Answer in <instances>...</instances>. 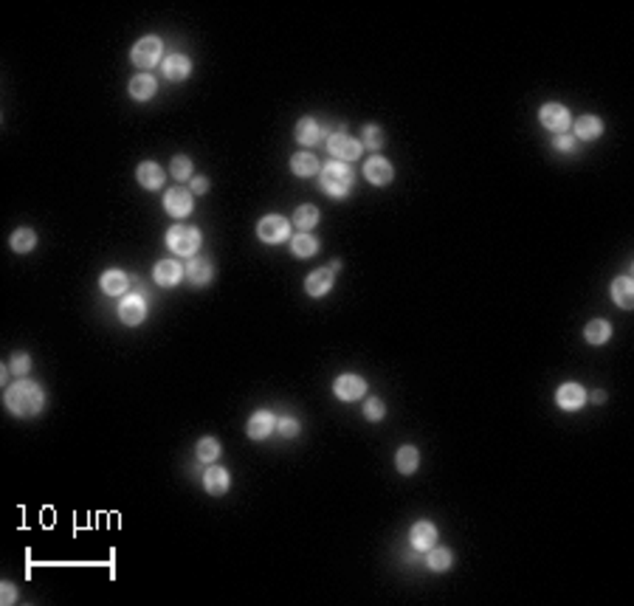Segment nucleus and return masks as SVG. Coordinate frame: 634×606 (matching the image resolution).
Segmentation results:
<instances>
[{"instance_id":"obj_1","label":"nucleus","mask_w":634,"mask_h":606,"mask_svg":"<svg viewBox=\"0 0 634 606\" xmlns=\"http://www.w3.org/2000/svg\"><path fill=\"white\" fill-rule=\"evenodd\" d=\"M6 406L17 417H31L45 406V392H42L40 384H34L28 378H20L6 390Z\"/></svg>"},{"instance_id":"obj_2","label":"nucleus","mask_w":634,"mask_h":606,"mask_svg":"<svg viewBox=\"0 0 634 606\" xmlns=\"http://www.w3.org/2000/svg\"><path fill=\"white\" fill-rule=\"evenodd\" d=\"M322 190L330 198H344L353 190V170L344 161H330L322 167Z\"/></svg>"},{"instance_id":"obj_3","label":"nucleus","mask_w":634,"mask_h":606,"mask_svg":"<svg viewBox=\"0 0 634 606\" xmlns=\"http://www.w3.org/2000/svg\"><path fill=\"white\" fill-rule=\"evenodd\" d=\"M167 245L181 257H192L201 245V231L195 226H172L167 231Z\"/></svg>"},{"instance_id":"obj_4","label":"nucleus","mask_w":634,"mask_h":606,"mask_svg":"<svg viewBox=\"0 0 634 606\" xmlns=\"http://www.w3.org/2000/svg\"><path fill=\"white\" fill-rule=\"evenodd\" d=\"M257 237L268 245H276V243H285L290 237V223L279 214H268L257 223Z\"/></svg>"},{"instance_id":"obj_5","label":"nucleus","mask_w":634,"mask_h":606,"mask_svg":"<svg viewBox=\"0 0 634 606\" xmlns=\"http://www.w3.org/2000/svg\"><path fill=\"white\" fill-rule=\"evenodd\" d=\"M161 51H164V42L158 37H144L133 45L130 51V59L139 65V68H153L161 62Z\"/></svg>"},{"instance_id":"obj_6","label":"nucleus","mask_w":634,"mask_h":606,"mask_svg":"<svg viewBox=\"0 0 634 606\" xmlns=\"http://www.w3.org/2000/svg\"><path fill=\"white\" fill-rule=\"evenodd\" d=\"M327 150H330V156L336 158V161H356L358 156H361V141L358 139H353V136H347V133H330L327 136Z\"/></svg>"},{"instance_id":"obj_7","label":"nucleus","mask_w":634,"mask_h":606,"mask_svg":"<svg viewBox=\"0 0 634 606\" xmlns=\"http://www.w3.org/2000/svg\"><path fill=\"white\" fill-rule=\"evenodd\" d=\"M539 119H541V124H544L547 130H553L556 136H558V133H567V130L573 127V116H570V110H567L564 105H556V102L544 105V107L539 110Z\"/></svg>"},{"instance_id":"obj_8","label":"nucleus","mask_w":634,"mask_h":606,"mask_svg":"<svg viewBox=\"0 0 634 606\" xmlns=\"http://www.w3.org/2000/svg\"><path fill=\"white\" fill-rule=\"evenodd\" d=\"M144 316H147V302H144V296L141 293H127L124 299H122V305H119V319L124 322V325H141L144 322Z\"/></svg>"},{"instance_id":"obj_9","label":"nucleus","mask_w":634,"mask_h":606,"mask_svg":"<svg viewBox=\"0 0 634 606\" xmlns=\"http://www.w3.org/2000/svg\"><path fill=\"white\" fill-rule=\"evenodd\" d=\"M333 392H336V398L350 404V401H358V398L367 395V381L358 378V375H341V378H336Z\"/></svg>"},{"instance_id":"obj_10","label":"nucleus","mask_w":634,"mask_h":606,"mask_svg":"<svg viewBox=\"0 0 634 606\" xmlns=\"http://www.w3.org/2000/svg\"><path fill=\"white\" fill-rule=\"evenodd\" d=\"M364 175H367L370 184H375V187H387V184L395 178V170H392V164H389L387 158L372 156V158L364 164Z\"/></svg>"},{"instance_id":"obj_11","label":"nucleus","mask_w":634,"mask_h":606,"mask_svg":"<svg viewBox=\"0 0 634 606\" xmlns=\"http://www.w3.org/2000/svg\"><path fill=\"white\" fill-rule=\"evenodd\" d=\"M192 206H195V201H192V192L189 190H170L167 192V198H164V209L172 214V217H187L189 211H192Z\"/></svg>"},{"instance_id":"obj_12","label":"nucleus","mask_w":634,"mask_h":606,"mask_svg":"<svg viewBox=\"0 0 634 606\" xmlns=\"http://www.w3.org/2000/svg\"><path fill=\"white\" fill-rule=\"evenodd\" d=\"M274 429H276V417H274L271 412H265V409L254 412L251 420H248V426H245V431H248L251 440H265Z\"/></svg>"},{"instance_id":"obj_13","label":"nucleus","mask_w":634,"mask_h":606,"mask_svg":"<svg viewBox=\"0 0 634 606\" xmlns=\"http://www.w3.org/2000/svg\"><path fill=\"white\" fill-rule=\"evenodd\" d=\"M556 401L561 409H581V406L587 404V390L581 387V384H575V381H570V384H561L558 387V392H556Z\"/></svg>"},{"instance_id":"obj_14","label":"nucleus","mask_w":634,"mask_h":606,"mask_svg":"<svg viewBox=\"0 0 634 606\" xmlns=\"http://www.w3.org/2000/svg\"><path fill=\"white\" fill-rule=\"evenodd\" d=\"M322 139H324V127H322L316 119H310V116L299 119V124H296V141H299V144L313 147V144H319Z\"/></svg>"},{"instance_id":"obj_15","label":"nucleus","mask_w":634,"mask_h":606,"mask_svg":"<svg viewBox=\"0 0 634 606\" xmlns=\"http://www.w3.org/2000/svg\"><path fill=\"white\" fill-rule=\"evenodd\" d=\"M211 276H214V268H211V262L206 257H195V260H189L187 262V279L192 282V285H198V288H204V285H209Z\"/></svg>"},{"instance_id":"obj_16","label":"nucleus","mask_w":634,"mask_h":606,"mask_svg":"<svg viewBox=\"0 0 634 606\" xmlns=\"http://www.w3.org/2000/svg\"><path fill=\"white\" fill-rule=\"evenodd\" d=\"M189 71H192V59H189L187 54H172V57L164 59V76H167L170 82H181V79H187Z\"/></svg>"},{"instance_id":"obj_17","label":"nucleus","mask_w":634,"mask_h":606,"mask_svg":"<svg viewBox=\"0 0 634 606\" xmlns=\"http://www.w3.org/2000/svg\"><path fill=\"white\" fill-rule=\"evenodd\" d=\"M228 485H231V477H228V471H225V468H220V465H211V468H206V474H204V488H206V494H211V496H220V494H225V491H228Z\"/></svg>"},{"instance_id":"obj_18","label":"nucleus","mask_w":634,"mask_h":606,"mask_svg":"<svg viewBox=\"0 0 634 606\" xmlns=\"http://www.w3.org/2000/svg\"><path fill=\"white\" fill-rule=\"evenodd\" d=\"M139 184L144 187V190H161L164 187V170L155 164V161H144V164H139Z\"/></svg>"},{"instance_id":"obj_19","label":"nucleus","mask_w":634,"mask_h":606,"mask_svg":"<svg viewBox=\"0 0 634 606\" xmlns=\"http://www.w3.org/2000/svg\"><path fill=\"white\" fill-rule=\"evenodd\" d=\"M155 91H158V82H155V76H150V74H136V76L130 79V96L139 99V102L153 99Z\"/></svg>"},{"instance_id":"obj_20","label":"nucleus","mask_w":634,"mask_h":606,"mask_svg":"<svg viewBox=\"0 0 634 606\" xmlns=\"http://www.w3.org/2000/svg\"><path fill=\"white\" fill-rule=\"evenodd\" d=\"M127 288H130V276H127L124 271L110 268V271L102 274V291H105L107 296H119V293H124Z\"/></svg>"},{"instance_id":"obj_21","label":"nucleus","mask_w":634,"mask_h":606,"mask_svg":"<svg viewBox=\"0 0 634 606\" xmlns=\"http://www.w3.org/2000/svg\"><path fill=\"white\" fill-rule=\"evenodd\" d=\"M330 288H333V271H330V268H319V271H313V274L305 279V291H307L310 296H324Z\"/></svg>"},{"instance_id":"obj_22","label":"nucleus","mask_w":634,"mask_h":606,"mask_svg":"<svg viewBox=\"0 0 634 606\" xmlns=\"http://www.w3.org/2000/svg\"><path fill=\"white\" fill-rule=\"evenodd\" d=\"M612 299H615L623 310L634 308V279L632 276H621V279L612 282Z\"/></svg>"},{"instance_id":"obj_23","label":"nucleus","mask_w":634,"mask_h":606,"mask_svg":"<svg viewBox=\"0 0 634 606\" xmlns=\"http://www.w3.org/2000/svg\"><path fill=\"white\" fill-rule=\"evenodd\" d=\"M437 542V528L431 522H418L412 528V547L415 550H431Z\"/></svg>"},{"instance_id":"obj_24","label":"nucleus","mask_w":634,"mask_h":606,"mask_svg":"<svg viewBox=\"0 0 634 606\" xmlns=\"http://www.w3.org/2000/svg\"><path fill=\"white\" fill-rule=\"evenodd\" d=\"M181 274H184V268L175 262V260H161L158 265H155V271H153V276H155V282L158 285H175L178 279H181Z\"/></svg>"},{"instance_id":"obj_25","label":"nucleus","mask_w":634,"mask_h":606,"mask_svg":"<svg viewBox=\"0 0 634 606\" xmlns=\"http://www.w3.org/2000/svg\"><path fill=\"white\" fill-rule=\"evenodd\" d=\"M573 127H575V136L584 141H592L604 133V122L598 116H581L578 122H573Z\"/></svg>"},{"instance_id":"obj_26","label":"nucleus","mask_w":634,"mask_h":606,"mask_svg":"<svg viewBox=\"0 0 634 606\" xmlns=\"http://www.w3.org/2000/svg\"><path fill=\"white\" fill-rule=\"evenodd\" d=\"M395 465H398L401 474H415L418 465H421V454H418V448H415V445H401L398 454H395Z\"/></svg>"},{"instance_id":"obj_27","label":"nucleus","mask_w":634,"mask_h":606,"mask_svg":"<svg viewBox=\"0 0 634 606\" xmlns=\"http://www.w3.org/2000/svg\"><path fill=\"white\" fill-rule=\"evenodd\" d=\"M290 170H293L299 178H310V175H316L322 167H319L316 156H310V153H296V156L290 158Z\"/></svg>"},{"instance_id":"obj_28","label":"nucleus","mask_w":634,"mask_h":606,"mask_svg":"<svg viewBox=\"0 0 634 606\" xmlns=\"http://www.w3.org/2000/svg\"><path fill=\"white\" fill-rule=\"evenodd\" d=\"M609 336H612V325H609V322H604V319L589 322V325H587V330H584V339H587L589 344H606V342H609Z\"/></svg>"},{"instance_id":"obj_29","label":"nucleus","mask_w":634,"mask_h":606,"mask_svg":"<svg viewBox=\"0 0 634 606\" xmlns=\"http://www.w3.org/2000/svg\"><path fill=\"white\" fill-rule=\"evenodd\" d=\"M290 251H293L296 257H313V254L319 251V240L310 237L307 231H302V234L290 237Z\"/></svg>"},{"instance_id":"obj_30","label":"nucleus","mask_w":634,"mask_h":606,"mask_svg":"<svg viewBox=\"0 0 634 606\" xmlns=\"http://www.w3.org/2000/svg\"><path fill=\"white\" fill-rule=\"evenodd\" d=\"M451 561H454V556H451V550H448V547H431V553L425 556V564H428L431 570H437V573L448 570V567H451Z\"/></svg>"},{"instance_id":"obj_31","label":"nucleus","mask_w":634,"mask_h":606,"mask_svg":"<svg viewBox=\"0 0 634 606\" xmlns=\"http://www.w3.org/2000/svg\"><path fill=\"white\" fill-rule=\"evenodd\" d=\"M293 220H296V228L307 231V228H313V226L319 223V209H316V206H310V203H305V206H299V209H296Z\"/></svg>"},{"instance_id":"obj_32","label":"nucleus","mask_w":634,"mask_h":606,"mask_svg":"<svg viewBox=\"0 0 634 606\" xmlns=\"http://www.w3.org/2000/svg\"><path fill=\"white\" fill-rule=\"evenodd\" d=\"M34 245H37V234H34L31 228H17V231L11 234V248H14L17 254L31 251Z\"/></svg>"},{"instance_id":"obj_33","label":"nucleus","mask_w":634,"mask_h":606,"mask_svg":"<svg viewBox=\"0 0 634 606\" xmlns=\"http://www.w3.org/2000/svg\"><path fill=\"white\" fill-rule=\"evenodd\" d=\"M361 147H367V150H381V147H384V130H381L378 124H364V141H361Z\"/></svg>"},{"instance_id":"obj_34","label":"nucleus","mask_w":634,"mask_h":606,"mask_svg":"<svg viewBox=\"0 0 634 606\" xmlns=\"http://www.w3.org/2000/svg\"><path fill=\"white\" fill-rule=\"evenodd\" d=\"M217 457H220V443L214 437H204L198 443V460L201 462H214Z\"/></svg>"},{"instance_id":"obj_35","label":"nucleus","mask_w":634,"mask_h":606,"mask_svg":"<svg viewBox=\"0 0 634 606\" xmlns=\"http://www.w3.org/2000/svg\"><path fill=\"white\" fill-rule=\"evenodd\" d=\"M170 173H172L175 181H187V178H192V161H189L187 156H175L172 164H170Z\"/></svg>"},{"instance_id":"obj_36","label":"nucleus","mask_w":634,"mask_h":606,"mask_svg":"<svg viewBox=\"0 0 634 606\" xmlns=\"http://www.w3.org/2000/svg\"><path fill=\"white\" fill-rule=\"evenodd\" d=\"M384 414H387V406H384L381 398H367V404H364V417H367V420L378 423Z\"/></svg>"},{"instance_id":"obj_37","label":"nucleus","mask_w":634,"mask_h":606,"mask_svg":"<svg viewBox=\"0 0 634 606\" xmlns=\"http://www.w3.org/2000/svg\"><path fill=\"white\" fill-rule=\"evenodd\" d=\"M31 370V359L25 356V353H14L11 356V364H8V373H14V375H25Z\"/></svg>"},{"instance_id":"obj_38","label":"nucleus","mask_w":634,"mask_h":606,"mask_svg":"<svg viewBox=\"0 0 634 606\" xmlns=\"http://www.w3.org/2000/svg\"><path fill=\"white\" fill-rule=\"evenodd\" d=\"M276 431L282 437H296L299 434V420L296 417H279L276 420Z\"/></svg>"},{"instance_id":"obj_39","label":"nucleus","mask_w":634,"mask_h":606,"mask_svg":"<svg viewBox=\"0 0 634 606\" xmlns=\"http://www.w3.org/2000/svg\"><path fill=\"white\" fill-rule=\"evenodd\" d=\"M556 150H561V153H573V150H575V139L567 136V133H558V136H556Z\"/></svg>"},{"instance_id":"obj_40","label":"nucleus","mask_w":634,"mask_h":606,"mask_svg":"<svg viewBox=\"0 0 634 606\" xmlns=\"http://www.w3.org/2000/svg\"><path fill=\"white\" fill-rule=\"evenodd\" d=\"M0 601H3V604H14V601H17V590H14L11 581H3V587H0Z\"/></svg>"},{"instance_id":"obj_41","label":"nucleus","mask_w":634,"mask_h":606,"mask_svg":"<svg viewBox=\"0 0 634 606\" xmlns=\"http://www.w3.org/2000/svg\"><path fill=\"white\" fill-rule=\"evenodd\" d=\"M192 195H206L209 192V181L206 178H192Z\"/></svg>"},{"instance_id":"obj_42","label":"nucleus","mask_w":634,"mask_h":606,"mask_svg":"<svg viewBox=\"0 0 634 606\" xmlns=\"http://www.w3.org/2000/svg\"><path fill=\"white\" fill-rule=\"evenodd\" d=\"M592 401H595V404H604V401H606V395L598 390V392H592Z\"/></svg>"}]
</instances>
